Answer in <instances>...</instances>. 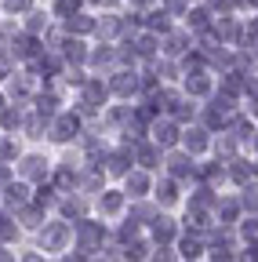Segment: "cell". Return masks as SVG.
Here are the masks:
<instances>
[{"label": "cell", "mask_w": 258, "mask_h": 262, "mask_svg": "<svg viewBox=\"0 0 258 262\" xmlns=\"http://www.w3.org/2000/svg\"><path fill=\"white\" fill-rule=\"evenodd\" d=\"M37 248L44 255H62L66 248H73V222L69 219H44V226L37 229Z\"/></svg>", "instance_id": "cell-1"}, {"label": "cell", "mask_w": 258, "mask_h": 262, "mask_svg": "<svg viewBox=\"0 0 258 262\" xmlns=\"http://www.w3.org/2000/svg\"><path fill=\"white\" fill-rule=\"evenodd\" d=\"M127 211V193L120 186H102L91 196V215H99L102 222H120Z\"/></svg>", "instance_id": "cell-2"}, {"label": "cell", "mask_w": 258, "mask_h": 262, "mask_svg": "<svg viewBox=\"0 0 258 262\" xmlns=\"http://www.w3.org/2000/svg\"><path fill=\"white\" fill-rule=\"evenodd\" d=\"M18 168H15V179H26L29 186H40V182H48V175H51V160H48V153H40V149H26V153H18Z\"/></svg>", "instance_id": "cell-3"}, {"label": "cell", "mask_w": 258, "mask_h": 262, "mask_svg": "<svg viewBox=\"0 0 258 262\" xmlns=\"http://www.w3.org/2000/svg\"><path fill=\"white\" fill-rule=\"evenodd\" d=\"M211 139H215V131H211L207 124L189 120V124H182V139H178V146H182L185 153H193V157H207V153H211Z\"/></svg>", "instance_id": "cell-4"}, {"label": "cell", "mask_w": 258, "mask_h": 262, "mask_svg": "<svg viewBox=\"0 0 258 262\" xmlns=\"http://www.w3.org/2000/svg\"><path fill=\"white\" fill-rule=\"evenodd\" d=\"M149 139H153L160 149H171V146H178V139H182V124H178L175 117H168V113H160V117L149 120Z\"/></svg>", "instance_id": "cell-5"}, {"label": "cell", "mask_w": 258, "mask_h": 262, "mask_svg": "<svg viewBox=\"0 0 258 262\" xmlns=\"http://www.w3.org/2000/svg\"><path fill=\"white\" fill-rule=\"evenodd\" d=\"M33 4H37V0H0V11H4V15H26Z\"/></svg>", "instance_id": "cell-6"}, {"label": "cell", "mask_w": 258, "mask_h": 262, "mask_svg": "<svg viewBox=\"0 0 258 262\" xmlns=\"http://www.w3.org/2000/svg\"><path fill=\"white\" fill-rule=\"evenodd\" d=\"M8 102H11V98H8V91H0V110H4Z\"/></svg>", "instance_id": "cell-7"}]
</instances>
